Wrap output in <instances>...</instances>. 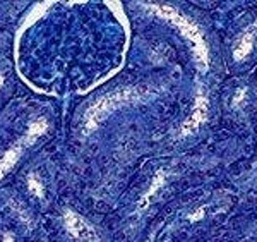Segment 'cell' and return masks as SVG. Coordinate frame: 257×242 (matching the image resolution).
Returning a JSON list of instances; mask_svg holds the SVG:
<instances>
[{"label": "cell", "mask_w": 257, "mask_h": 242, "mask_svg": "<svg viewBox=\"0 0 257 242\" xmlns=\"http://www.w3.org/2000/svg\"><path fill=\"white\" fill-rule=\"evenodd\" d=\"M148 9L151 12H155L160 18L170 21L173 26H177L180 29L182 35L192 43L194 55H196V62L201 70H206L209 67V52H208V45L204 41L201 29L197 24H194L187 16L180 14L177 9H173L172 6H165V4H149Z\"/></svg>", "instance_id": "1"}, {"label": "cell", "mask_w": 257, "mask_h": 242, "mask_svg": "<svg viewBox=\"0 0 257 242\" xmlns=\"http://www.w3.org/2000/svg\"><path fill=\"white\" fill-rule=\"evenodd\" d=\"M148 97V88H122V90L111 91L108 95H103L86 110L84 115V132L94 131L101 120H105L111 112L123 105H131L139 100Z\"/></svg>", "instance_id": "2"}, {"label": "cell", "mask_w": 257, "mask_h": 242, "mask_svg": "<svg viewBox=\"0 0 257 242\" xmlns=\"http://www.w3.org/2000/svg\"><path fill=\"white\" fill-rule=\"evenodd\" d=\"M2 242H14V239H12V235H6Z\"/></svg>", "instance_id": "12"}, {"label": "cell", "mask_w": 257, "mask_h": 242, "mask_svg": "<svg viewBox=\"0 0 257 242\" xmlns=\"http://www.w3.org/2000/svg\"><path fill=\"white\" fill-rule=\"evenodd\" d=\"M208 112H209V103H208V98L204 95H199L194 102V108H192V114L187 120L184 122V126L180 129V134L182 136H189L192 132H196L201 124L206 122L208 119Z\"/></svg>", "instance_id": "4"}, {"label": "cell", "mask_w": 257, "mask_h": 242, "mask_svg": "<svg viewBox=\"0 0 257 242\" xmlns=\"http://www.w3.org/2000/svg\"><path fill=\"white\" fill-rule=\"evenodd\" d=\"M255 24H257V21H255Z\"/></svg>", "instance_id": "14"}, {"label": "cell", "mask_w": 257, "mask_h": 242, "mask_svg": "<svg viewBox=\"0 0 257 242\" xmlns=\"http://www.w3.org/2000/svg\"><path fill=\"white\" fill-rule=\"evenodd\" d=\"M28 186H30V191L33 194L38 196V198H43V186H41V182L38 181V177L35 174L28 177Z\"/></svg>", "instance_id": "8"}, {"label": "cell", "mask_w": 257, "mask_h": 242, "mask_svg": "<svg viewBox=\"0 0 257 242\" xmlns=\"http://www.w3.org/2000/svg\"><path fill=\"white\" fill-rule=\"evenodd\" d=\"M28 144H30V139H28V137L24 136V139L21 141V143H18L16 146H12L9 151H7L2 158H0V179H2L4 175H6L12 169V167H14L16 162L19 160V156H21V153H23V149L26 148Z\"/></svg>", "instance_id": "6"}, {"label": "cell", "mask_w": 257, "mask_h": 242, "mask_svg": "<svg viewBox=\"0 0 257 242\" xmlns=\"http://www.w3.org/2000/svg\"><path fill=\"white\" fill-rule=\"evenodd\" d=\"M2 83H4V77H2V76H0V85H2Z\"/></svg>", "instance_id": "13"}, {"label": "cell", "mask_w": 257, "mask_h": 242, "mask_svg": "<svg viewBox=\"0 0 257 242\" xmlns=\"http://www.w3.org/2000/svg\"><path fill=\"white\" fill-rule=\"evenodd\" d=\"M202 215H204V208H201V210H199V211H197V213L190 215V216H189V220H190V222H196V220H199V218H202Z\"/></svg>", "instance_id": "11"}, {"label": "cell", "mask_w": 257, "mask_h": 242, "mask_svg": "<svg viewBox=\"0 0 257 242\" xmlns=\"http://www.w3.org/2000/svg\"><path fill=\"white\" fill-rule=\"evenodd\" d=\"M163 181H165V172H158L156 174V177H155V181H153V186H151V189H149V193L146 194V201L149 198L153 196V193H156V189L163 184Z\"/></svg>", "instance_id": "9"}, {"label": "cell", "mask_w": 257, "mask_h": 242, "mask_svg": "<svg viewBox=\"0 0 257 242\" xmlns=\"http://www.w3.org/2000/svg\"><path fill=\"white\" fill-rule=\"evenodd\" d=\"M64 223H65V228L69 230L70 235H74L77 240L98 242V235H96V232L93 230V227H91L82 216L74 213V211H65Z\"/></svg>", "instance_id": "3"}, {"label": "cell", "mask_w": 257, "mask_h": 242, "mask_svg": "<svg viewBox=\"0 0 257 242\" xmlns=\"http://www.w3.org/2000/svg\"><path fill=\"white\" fill-rule=\"evenodd\" d=\"M245 88H240V90H237V95L233 97V107H238L240 103L243 102V98H245Z\"/></svg>", "instance_id": "10"}, {"label": "cell", "mask_w": 257, "mask_h": 242, "mask_svg": "<svg viewBox=\"0 0 257 242\" xmlns=\"http://www.w3.org/2000/svg\"><path fill=\"white\" fill-rule=\"evenodd\" d=\"M255 36H257V24L254 23L242 33V36H240L237 47H235V50H233V58H235V60H243V58H245L248 53L252 52Z\"/></svg>", "instance_id": "5"}, {"label": "cell", "mask_w": 257, "mask_h": 242, "mask_svg": "<svg viewBox=\"0 0 257 242\" xmlns=\"http://www.w3.org/2000/svg\"><path fill=\"white\" fill-rule=\"evenodd\" d=\"M45 131H47V122H45L43 119H40V120H36V122H33L30 126L26 137L30 139V143H35V139H38L41 134H45Z\"/></svg>", "instance_id": "7"}]
</instances>
